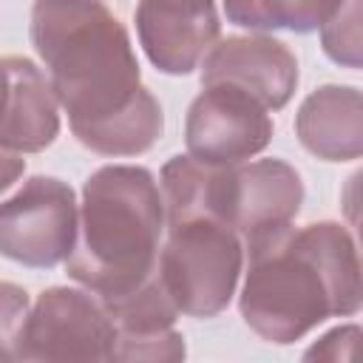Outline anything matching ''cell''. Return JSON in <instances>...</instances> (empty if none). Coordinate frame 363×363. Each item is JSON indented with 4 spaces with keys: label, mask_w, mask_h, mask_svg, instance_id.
<instances>
[{
    "label": "cell",
    "mask_w": 363,
    "mask_h": 363,
    "mask_svg": "<svg viewBox=\"0 0 363 363\" xmlns=\"http://www.w3.org/2000/svg\"><path fill=\"white\" fill-rule=\"evenodd\" d=\"M164 213L201 210L233 227L244 244L295 221L303 204V182L284 159L250 164H213L196 156H173L162 167Z\"/></svg>",
    "instance_id": "4"
},
{
    "label": "cell",
    "mask_w": 363,
    "mask_h": 363,
    "mask_svg": "<svg viewBox=\"0 0 363 363\" xmlns=\"http://www.w3.org/2000/svg\"><path fill=\"white\" fill-rule=\"evenodd\" d=\"M343 0H224V14L233 26L250 31H295L320 28Z\"/></svg>",
    "instance_id": "13"
},
{
    "label": "cell",
    "mask_w": 363,
    "mask_h": 363,
    "mask_svg": "<svg viewBox=\"0 0 363 363\" xmlns=\"http://www.w3.org/2000/svg\"><path fill=\"white\" fill-rule=\"evenodd\" d=\"M360 340V326L357 323H346V326H337L332 332H326L303 357L315 360H349L354 354V346Z\"/></svg>",
    "instance_id": "16"
},
{
    "label": "cell",
    "mask_w": 363,
    "mask_h": 363,
    "mask_svg": "<svg viewBox=\"0 0 363 363\" xmlns=\"http://www.w3.org/2000/svg\"><path fill=\"white\" fill-rule=\"evenodd\" d=\"M269 111L247 91L216 82L190 102L184 119L187 153L213 164H238L272 142Z\"/></svg>",
    "instance_id": "8"
},
{
    "label": "cell",
    "mask_w": 363,
    "mask_h": 363,
    "mask_svg": "<svg viewBox=\"0 0 363 363\" xmlns=\"http://www.w3.org/2000/svg\"><path fill=\"white\" fill-rule=\"evenodd\" d=\"M320 43L332 62L357 71L360 60V0H343L320 26Z\"/></svg>",
    "instance_id": "14"
},
{
    "label": "cell",
    "mask_w": 363,
    "mask_h": 363,
    "mask_svg": "<svg viewBox=\"0 0 363 363\" xmlns=\"http://www.w3.org/2000/svg\"><path fill=\"white\" fill-rule=\"evenodd\" d=\"M133 17L147 60L173 77L199 68L221 31L216 0H139Z\"/></svg>",
    "instance_id": "10"
},
{
    "label": "cell",
    "mask_w": 363,
    "mask_h": 363,
    "mask_svg": "<svg viewBox=\"0 0 363 363\" xmlns=\"http://www.w3.org/2000/svg\"><path fill=\"white\" fill-rule=\"evenodd\" d=\"M28 315V292L0 281V360H17V340Z\"/></svg>",
    "instance_id": "15"
},
{
    "label": "cell",
    "mask_w": 363,
    "mask_h": 363,
    "mask_svg": "<svg viewBox=\"0 0 363 363\" xmlns=\"http://www.w3.org/2000/svg\"><path fill=\"white\" fill-rule=\"evenodd\" d=\"M244 252L238 309L261 340L286 346L329 318L357 315L360 258L343 224H286L252 238Z\"/></svg>",
    "instance_id": "2"
},
{
    "label": "cell",
    "mask_w": 363,
    "mask_h": 363,
    "mask_svg": "<svg viewBox=\"0 0 363 363\" xmlns=\"http://www.w3.org/2000/svg\"><path fill=\"white\" fill-rule=\"evenodd\" d=\"M28 34L79 145L136 156L159 142L162 105L142 85L128 28L105 0H34Z\"/></svg>",
    "instance_id": "1"
},
{
    "label": "cell",
    "mask_w": 363,
    "mask_h": 363,
    "mask_svg": "<svg viewBox=\"0 0 363 363\" xmlns=\"http://www.w3.org/2000/svg\"><path fill=\"white\" fill-rule=\"evenodd\" d=\"M227 82L252 94L267 111L284 108L298 85V60L286 43L250 34L224 37L201 57V85Z\"/></svg>",
    "instance_id": "9"
},
{
    "label": "cell",
    "mask_w": 363,
    "mask_h": 363,
    "mask_svg": "<svg viewBox=\"0 0 363 363\" xmlns=\"http://www.w3.org/2000/svg\"><path fill=\"white\" fill-rule=\"evenodd\" d=\"M164 235L162 190L147 167L105 164L82 187L65 272L99 301L133 292L156 272Z\"/></svg>",
    "instance_id": "3"
},
{
    "label": "cell",
    "mask_w": 363,
    "mask_h": 363,
    "mask_svg": "<svg viewBox=\"0 0 363 363\" xmlns=\"http://www.w3.org/2000/svg\"><path fill=\"white\" fill-rule=\"evenodd\" d=\"M60 133V105L48 77L26 57H0V147L45 150Z\"/></svg>",
    "instance_id": "11"
},
{
    "label": "cell",
    "mask_w": 363,
    "mask_h": 363,
    "mask_svg": "<svg viewBox=\"0 0 363 363\" xmlns=\"http://www.w3.org/2000/svg\"><path fill=\"white\" fill-rule=\"evenodd\" d=\"M167 238L159 247L156 278L179 315L216 318L235 295L244 267L241 235L210 213L164 216Z\"/></svg>",
    "instance_id": "5"
},
{
    "label": "cell",
    "mask_w": 363,
    "mask_h": 363,
    "mask_svg": "<svg viewBox=\"0 0 363 363\" xmlns=\"http://www.w3.org/2000/svg\"><path fill=\"white\" fill-rule=\"evenodd\" d=\"M113 343L116 326L94 292L51 286L23 320L17 360H111Z\"/></svg>",
    "instance_id": "7"
},
{
    "label": "cell",
    "mask_w": 363,
    "mask_h": 363,
    "mask_svg": "<svg viewBox=\"0 0 363 363\" xmlns=\"http://www.w3.org/2000/svg\"><path fill=\"white\" fill-rule=\"evenodd\" d=\"M77 199L54 176H31L0 201V255L31 269L62 264L77 241Z\"/></svg>",
    "instance_id": "6"
},
{
    "label": "cell",
    "mask_w": 363,
    "mask_h": 363,
    "mask_svg": "<svg viewBox=\"0 0 363 363\" xmlns=\"http://www.w3.org/2000/svg\"><path fill=\"white\" fill-rule=\"evenodd\" d=\"M295 133L301 145L326 162H352L363 153V102L354 85H320L298 113Z\"/></svg>",
    "instance_id": "12"
}]
</instances>
